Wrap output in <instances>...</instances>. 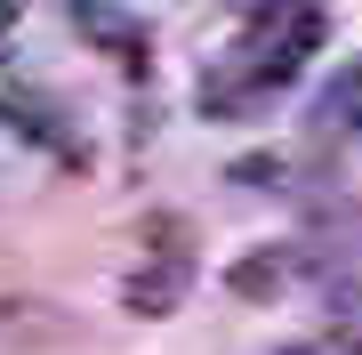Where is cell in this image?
I'll return each instance as SVG.
<instances>
[{"instance_id": "10", "label": "cell", "mask_w": 362, "mask_h": 355, "mask_svg": "<svg viewBox=\"0 0 362 355\" xmlns=\"http://www.w3.org/2000/svg\"><path fill=\"white\" fill-rule=\"evenodd\" d=\"M0 57H8V0H0Z\"/></svg>"}, {"instance_id": "1", "label": "cell", "mask_w": 362, "mask_h": 355, "mask_svg": "<svg viewBox=\"0 0 362 355\" xmlns=\"http://www.w3.org/2000/svg\"><path fill=\"white\" fill-rule=\"evenodd\" d=\"M314 49H322V9H314V0H258V9H250V33L202 73V89H194L202 113L209 121H242V113L274 106V97L306 73Z\"/></svg>"}, {"instance_id": "7", "label": "cell", "mask_w": 362, "mask_h": 355, "mask_svg": "<svg viewBox=\"0 0 362 355\" xmlns=\"http://www.w3.org/2000/svg\"><path fill=\"white\" fill-rule=\"evenodd\" d=\"M322 339H330L338 355H362V283H354V275L322 283Z\"/></svg>"}, {"instance_id": "6", "label": "cell", "mask_w": 362, "mask_h": 355, "mask_svg": "<svg viewBox=\"0 0 362 355\" xmlns=\"http://www.w3.org/2000/svg\"><path fill=\"white\" fill-rule=\"evenodd\" d=\"M290 283H298V250H242V259L226 266L233 299H282Z\"/></svg>"}, {"instance_id": "2", "label": "cell", "mask_w": 362, "mask_h": 355, "mask_svg": "<svg viewBox=\"0 0 362 355\" xmlns=\"http://www.w3.org/2000/svg\"><path fill=\"white\" fill-rule=\"evenodd\" d=\"M185 283H194V226L153 218L145 226V266L121 283V299H129V315H169L185 299Z\"/></svg>"}, {"instance_id": "4", "label": "cell", "mask_w": 362, "mask_h": 355, "mask_svg": "<svg viewBox=\"0 0 362 355\" xmlns=\"http://www.w3.org/2000/svg\"><path fill=\"white\" fill-rule=\"evenodd\" d=\"M0 121H8L16 137L49 145L57 162H81V137L65 130V106H57V97H33V89H16V97H0Z\"/></svg>"}, {"instance_id": "11", "label": "cell", "mask_w": 362, "mask_h": 355, "mask_svg": "<svg viewBox=\"0 0 362 355\" xmlns=\"http://www.w3.org/2000/svg\"><path fill=\"white\" fill-rule=\"evenodd\" d=\"M282 355H322V347H282Z\"/></svg>"}, {"instance_id": "3", "label": "cell", "mask_w": 362, "mask_h": 355, "mask_svg": "<svg viewBox=\"0 0 362 355\" xmlns=\"http://www.w3.org/2000/svg\"><path fill=\"white\" fill-rule=\"evenodd\" d=\"M298 266H362V202H314L306 242H290Z\"/></svg>"}, {"instance_id": "5", "label": "cell", "mask_w": 362, "mask_h": 355, "mask_svg": "<svg viewBox=\"0 0 362 355\" xmlns=\"http://www.w3.org/2000/svg\"><path fill=\"white\" fill-rule=\"evenodd\" d=\"M65 9L81 16V33H89V40H97L105 57H113L121 73H145V25H137V16L105 9V0H65Z\"/></svg>"}, {"instance_id": "9", "label": "cell", "mask_w": 362, "mask_h": 355, "mask_svg": "<svg viewBox=\"0 0 362 355\" xmlns=\"http://www.w3.org/2000/svg\"><path fill=\"white\" fill-rule=\"evenodd\" d=\"M233 186H290V162L282 154H250V162H233Z\"/></svg>"}, {"instance_id": "8", "label": "cell", "mask_w": 362, "mask_h": 355, "mask_svg": "<svg viewBox=\"0 0 362 355\" xmlns=\"http://www.w3.org/2000/svg\"><path fill=\"white\" fill-rule=\"evenodd\" d=\"M314 121H322V130H362V57L338 65V81L314 97Z\"/></svg>"}]
</instances>
